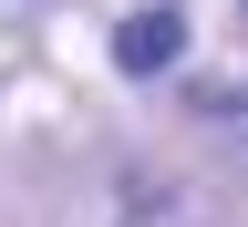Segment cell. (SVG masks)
Instances as JSON below:
<instances>
[{
  "label": "cell",
  "mask_w": 248,
  "mask_h": 227,
  "mask_svg": "<svg viewBox=\"0 0 248 227\" xmlns=\"http://www.w3.org/2000/svg\"><path fill=\"white\" fill-rule=\"evenodd\" d=\"M114 62H124L135 83H155V73H176V62H186V11H135V21L114 31Z\"/></svg>",
  "instance_id": "1"
}]
</instances>
